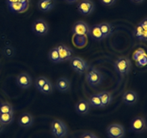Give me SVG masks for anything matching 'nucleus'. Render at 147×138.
Returning a JSON list of instances; mask_svg holds the SVG:
<instances>
[{"label": "nucleus", "mask_w": 147, "mask_h": 138, "mask_svg": "<svg viewBox=\"0 0 147 138\" xmlns=\"http://www.w3.org/2000/svg\"><path fill=\"white\" fill-rule=\"evenodd\" d=\"M99 26H100V31H101L104 38L109 37L112 34L113 27H112L111 24L109 22H102L99 24Z\"/></svg>", "instance_id": "obj_20"}, {"label": "nucleus", "mask_w": 147, "mask_h": 138, "mask_svg": "<svg viewBox=\"0 0 147 138\" xmlns=\"http://www.w3.org/2000/svg\"><path fill=\"white\" fill-rule=\"evenodd\" d=\"M93 138H98V137H96V135H94V136H93Z\"/></svg>", "instance_id": "obj_38"}, {"label": "nucleus", "mask_w": 147, "mask_h": 138, "mask_svg": "<svg viewBox=\"0 0 147 138\" xmlns=\"http://www.w3.org/2000/svg\"><path fill=\"white\" fill-rule=\"evenodd\" d=\"M4 53L7 57H11V56H12L14 55V50L13 49V47H10V46H7V47H6L4 48Z\"/></svg>", "instance_id": "obj_29"}, {"label": "nucleus", "mask_w": 147, "mask_h": 138, "mask_svg": "<svg viewBox=\"0 0 147 138\" xmlns=\"http://www.w3.org/2000/svg\"><path fill=\"white\" fill-rule=\"evenodd\" d=\"M132 3L135 4H140L144 1V0H130Z\"/></svg>", "instance_id": "obj_33"}, {"label": "nucleus", "mask_w": 147, "mask_h": 138, "mask_svg": "<svg viewBox=\"0 0 147 138\" xmlns=\"http://www.w3.org/2000/svg\"><path fill=\"white\" fill-rule=\"evenodd\" d=\"M53 91H54V86H53V84L52 83V82L49 80L43 86V87L42 88V89L40 91V92L41 93H42V94L50 95L53 93Z\"/></svg>", "instance_id": "obj_24"}, {"label": "nucleus", "mask_w": 147, "mask_h": 138, "mask_svg": "<svg viewBox=\"0 0 147 138\" xmlns=\"http://www.w3.org/2000/svg\"><path fill=\"white\" fill-rule=\"evenodd\" d=\"M116 0H100V2L105 7H111L116 3Z\"/></svg>", "instance_id": "obj_30"}, {"label": "nucleus", "mask_w": 147, "mask_h": 138, "mask_svg": "<svg viewBox=\"0 0 147 138\" xmlns=\"http://www.w3.org/2000/svg\"><path fill=\"white\" fill-rule=\"evenodd\" d=\"M108 137L109 138H123L126 135V130L121 124H112L106 129Z\"/></svg>", "instance_id": "obj_6"}, {"label": "nucleus", "mask_w": 147, "mask_h": 138, "mask_svg": "<svg viewBox=\"0 0 147 138\" xmlns=\"http://www.w3.org/2000/svg\"><path fill=\"white\" fill-rule=\"evenodd\" d=\"M52 134L57 138H63L66 137L68 133L67 127L65 122L60 119H55L52 122L51 126Z\"/></svg>", "instance_id": "obj_2"}, {"label": "nucleus", "mask_w": 147, "mask_h": 138, "mask_svg": "<svg viewBox=\"0 0 147 138\" xmlns=\"http://www.w3.org/2000/svg\"><path fill=\"white\" fill-rule=\"evenodd\" d=\"M90 110V105L87 100H80L76 105V111L78 114L85 116Z\"/></svg>", "instance_id": "obj_15"}, {"label": "nucleus", "mask_w": 147, "mask_h": 138, "mask_svg": "<svg viewBox=\"0 0 147 138\" xmlns=\"http://www.w3.org/2000/svg\"><path fill=\"white\" fill-rule=\"evenodd\" d=\"M87 43V36L75 35L74 44L79 47H83Z\"/></svg>", "instance_id": "obj_25"}, {"label": "nucleus", "mask_w": 147, "mask_h": 138, "mask_svg": "<svg viewBox=\"0 0 147 138\" xmlns=\"http://www.w3.org/2000/svg\"><path fill=\"white\" fill-rule=\"evenodd\" d=\"M16 83L20 89H30L32 85V78L28 73H22L17 76L16 78Z\"/></svg>", "instance_id": "obj_9"}, {"label": "nucleus", "mask_w": 147, "mask_h": 138, "mask_svg": "<svg viewBox=\"0 0 147 138\" xmlns=\"http://www.w3.org/2000/svg\"><path fill=\"white\" fill-rule=\"evenodd\" d=\"M70 64L72 69L78 74L86 73L89 66L87 62L80 57H73L70 60Z\"/></svg>", "instance_id": "obj_4"}, {"label": "nucleus", "mask_w": 147, "mask_h": 138, "mask_svg": "<svg viewBox=\"0 0 147 138\" xmlns=\"http://www.w3.org/2000/svg\"><path fill=\"white\" fill-rule=\"evenodd\" d=\"M20 2L26 3V4H29L30 3V0H20Z\"/></svg>", "instance_id": "obj_37"}, {"label": "nucleus", "mask_w": 147, "mask_h": 138, "mask_svg": "<svg viewBox=\"0 0 147 138\" xmlns=\"http://www.w3.org/2000/svg\"><path fill=\"white\" fill-rule=\"evenodd\" d=\"M99 96H100V100H101L103 108L109 106L112 103L113 96H112V94L111 92L107 91H101L100 93H99Z\"/></svg>", "instance_id": "obj_19"}, {"label": "nucleus", "mask_w": 147, "mask_h": 138, "mask_svg": "<svg viewBox=\"0 0 147 138\" xmlns=\"http://www.w3.org/2000/svg\"><path fill=\"white\" fill-rule=\"evenodd\" d=\"M90 29L88 24L83 21H78L73 25L72 32L74 35H89L90 33Z\"/></svg>", "instance_id": "obj_10"}, {"label": "nucleus", "mask_w": 147, "mask_h": 138, "mask_svg": "<svg viewBox=\"0 0 147 138\" xmlns=\"http://www.w3.org/2000/svg\"><path fill=\"white\" fill-rule=\"evenodd\" d=\"M89 35L91 37L92 39L96 40V41H101L103 39H104L103 34H102L101 31H100L99 24H95L93 27H90Z\"/></svg>", "instance_id": "obj_18"}, {"label": "nucleus", "mask_w": 147, "mask_h": 138, "mask_svg": "<svg viewBox=\"0 0 147 138\" xmlns=\"http://www.w3.org/2000/svg\"><path fill=\"white\" fill-rule=\"evenodd\" d=\"M139 100V96L134 91H126L122 96V101L123 103L128 106H133L136 104Z\"/></svg>", "instance_id": "obj_13"}, {"label": "nucleus", "mask_w": 147, "mask_h": 138, "mask_svg": "<svg viewBox=\"0 0 147 138\" xmlns=\"http://www.w3.org/2000/svg\"><path fill=\"white\" fill-rule=\"evenodd\" d=\"M140 24L142 26L144 30H147V17L146 18H145L144 20H142V21L140 22Z\"/></svg>", "instance_id": "obj_32"}, {"label": "nucleus", "mask_w": 147, "mask_h": 138, "mask_svg": "<svg viewBox=\"0 0 147 138\" xmlns=\"http://www.w3.org/2000/svg\"><path fill=\"white\" fill-rule=\"evenodd\" d=\"M32 31L37 36H45L49 32V24L42 19L36 20L32 24Z\"/></svg>", "instance_id": "obj_5"}, {"label": "nucleus", "mask_w": 147, "mask_h": 138, "mask_svg": "<svg viewBox=\"0 0 147 138\" xmlns=\"http://www.w3.org/2000/svg\"><path fill=\"white\" fill-rule=\"evenodd\" d=\"M48 59L50 62L53 63H60V55H59L58 50L57 47H53L49 51L48 53Z\"/></svg>", "instance_id": "obj_22"}, {"label": "nucleus", "mask_w": 147, "mask_h": 138, "mask_svg": "<svg viewBox=\"0 0 147 138\" xmlns=\"http://www.w3.org/2000/svg\"><path fill=\"white\" fill-rule=\"evenodd\" d=\"M114 68L121 76L127 75L131 69V63L127 57H120L115 61Z\"/></svg>", "instance_id": "obj_3"}, {"label": "nucleus", "mask_w": 147, "mask_h": 138, "mask_svg": "<svg viewBox=\"0 0 147 138\" xmlns=\"http://www.w3.org/2000/svg\"><path fill=\"white\" fill-rule=\"evenodd\" d=\"M144 32V29L142 27V26L141 25L140 23L138 24V25L136 26V27L135 28L134 30V34L136 37H137L139 40H142V34H143Z\"/></svg>", "instance_id": "obj_28"}, {"label": "nucleus", "mask_w": 147, "mask_h": 138, "mask_svg": "<svg viewBox=\"0 0 147 138\" xmlns=\"http://www.w3.org/2000/svg\"><path fill=\"white\" fill-rule=\"evenodd\" d=\"M88 101L90 103V106H93L94 108H103L99 93H94V94L91 95L88 98Z\"/></svg>", "instance_id": "obj_21"}, {"label": "nucleus", "mask_w": 147, "mask_h": 138, "mask_svg": "<svg viewBox=\"0 0 147 138\" xmlns=\"http://www.w3.org/2000/svg\"><path fill=\"white\" fill-rule=\"evenodd\" d=\"M55 3V0H40L37 3V7L42 12H48L54 8Z\"/></svg>", "instance_id": "obj_16"}, {"label": "nucleus", "mask_w": 147, "mask_h": 138, "mask_svg": "<svg viewBox=\"0 0 147 138\" xmlns=\"http://www.w3.org/2000/svg\"><path fill=\"white\" fill-rule=\"evenodd\" d=\"M77 8L80 14L84 16H88L94 12L95 4L91 0H81L78 4Z\"/></svg>", "instance_id": "obj_8"}, {"label": "nucleus", "mask_w": 147, "mask_h": 138, "mask_svg": "<svg viewBox=\"0 0 147 138\" xmlns=\"http://www.w3.org/2000/svg\"><path fill=\"white\" fill-rule=\"evenodd\" d=\"M14 114L2 113L0 114V122L3 124L7 125L11 124L14 121Z\"/></svg>", "instance_id": "obj_23"}, {"label": "nucleus", "mask_w": 147, "mask_h": 138, "mask_svg": "<svg viewBox=\"0 0 147 138\" xmlns=\"http://www.w3.org/2000/svg\"><path fill=\"white\" fill-rule=\"evenodd\" d=\"M93 136H94V135L91 132H85L80 138H93Z\"/></svg>", "instance_id": "obj_31"}, {"label": "nucleus", "mask_w": 147, "mask_h": 138, "mask_svg": "<svg viewBox=\"0 0 147 138\" xmlns=\"http://www.w3.org/2000/svg\"><path fill=\"white\" fill-rule=\"evenodd\" d=\"M64 1H65L66 3H67V4H75V3L78 2L79 0H64Z\"/></svg>", "instance_id": "obj_34"}, {"label": "nucleus", "mask_w": 147, "mask_h": 138, "mask_svg": "<svg viewBox=\"0 0 147 138\" xmlns=\"http://www.w3.org/2000/svg\"><path fill=\"white\" fill-rule=\"evenodd\" d=\"M34 117L29 113H23L18 119V124L21 127L27 129L34 124Z\"/></svg>", "instance_id": "obj_14"}, {"label": "nucleus", "mask_w": 147, "mask_h": 138, "mask_svg": "<svg viewBox=\"0 0 147 138\" xmlns=\"http://www.w3.org/2000/svg\"><path fill=\"white\" fill-rule=\"evenodd\" d=\"M48 80L49 79L47 78L46 77H45V76H39V77L35 79V80H34V86H35V88L37 89V90L40 91L42 89V88L43 87V86H44Z\"/></svg>", "instance_id": "obj_26"}, {"label": "nucleus", "mask_w": 147, "mask_h": 138, "mask_svg": "<svg viewBox=\"0 0 147 138\" xmlns=\"http://www.w3.org/2000/svg\"><path fill=\"white\" fill-rule=\"evenodd\" d=\"M55 87L61 93H67L71 89V83L70 80L65 77H60L56 80Z\"/></svg>", "instance_id": "obj_12"}, {"label": "nucleus", "mask_w": 147, "mask_h": 138, "mask_svg": "<svg viewBox=\"0 0 147 138\" xmlns=\"http://www.w3.org/2000/svg\"><path fill=\"white\" fill-rule=\"evenodd\" d=\"M57 47L58 50L59 55H60V63L68 61L73 57V51L71 48L65 45H60L57 46Z\"/></svg>", "instance_id": "obj_11"}, {"label": "nucleus", "mask_w": 147, "mask_h": 138, "mask_svg": "<svg viewBox=\"0 0 147 138\" xmlns=\"http://www.w3.org/2000/svg\"><path fill=\"white\" fill-rule=\"evenodd\" d=\"M131 130L137 134L143 133L147 129V123L146 119L142 116H136L131 122Z\"/></svg>", "instance_id": "obj_7"}, {"label": "nucleus", "mask_w": 147, "mask_h": 138, "mask_svg": "<svg viewBox=\"0 0 147 138\" xmlns=\"http://www.w3.org/2000/svg\"><path fill=\"white\" fill-rule=\"evenodd\" d=\"M4 126H5V125L3 124L2 123L0 122V134H1V132H3V131L4 130Z\"/></svg>", "instance_id": "obj_36"}, {"label": "nucleus", "mask_w": 147, "mask_h": 138, "mask_svg": "<svg viewBox=\"0 0 147 138\" xmlns=\"http://www.w3.org/2000/svg\"><path fill=\"white\" fill-rule=\"evenodd\" d=\"M86 79L89 86L96 87L101 84L103 80V76L98 69L91 66L89 67L86 71Z\"/></svg>", "instance_id": "obj_1"}, {"label": "nucleus", "mask_w": 147, "mask_h": 138, "mask_svg": "<svg viewBox=\"0 0 147 138\" xmlns=\"http://www.w3.org/2000/svg\"><path fill=\"white\" fill-rule=\"evenodd\" d=\"M18 1H20V0H6V2L7 3V4L14 2H18Z\"/></svg>", "instance_id": "obj_35"}, {"label": "nucleus", "mask_w": 147, "mask_h": 138, "mask_svg": "<svg viewBox=\"0 0 147 138\" xmlns=\"http://www.w3.org/2000/svg\"><path fill=\"white\" fill-rule=\"evenodd\" d=\"M11 113L14 114V109L11 104L7 102H4L0 104V114Z\"/></svg>", "instance_id": "obj_27"}, {"label": "nucleus", "mask_w": 147, "mask_h": 138, "mask_svg": "<svg viewBox=\"0 0 147 138\" xmlns=\"http://www.w3.org/2000/svg\"><path fill=\"white\" fill-rule=\"evenodd\" d=\"M29 8V4L22 2H14L8 4V9L14 13H23Z\"/></svg>", "instance_id": "obj_17"}]
</instances>
